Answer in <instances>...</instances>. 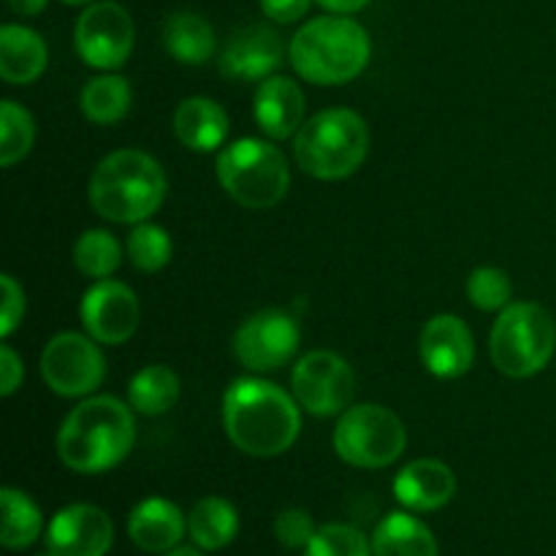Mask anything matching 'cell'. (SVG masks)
Wrapping results in <instances>:
<instances>
[{
  "label": "cell",
  "instance_id": "obj_1",
  "mask_svg": "<svg viewBox=\"0 0 556 556\" xmlns=\"http://www.w3.org/2000/svg\"><path fill=\"white\" fill-rule=\"evenodd\" d=\"M223 424L231 443L258 459L286 454L302 429L296 402L280 386L255 378L233 380L223 400Z\"/></svg>",
  "mask_w": 556,
  "mask_h": 556
},
{
  "label": "cell",
  "instance_id": "obj_2",
  "mask_svg": "<svg viewBox=\"0 0 556 556\" xmlns=\"http://www.w3.org/2000/svg\"><path fill=\"white\" fill-rule=\"evenodd\" d=\"M136 440L134 413L114 396H92L68 413L58 432V456L68 470L96 476L117 467Z\"/></svg>",
  "mask_w": 556,
  "mask_h": 556
},
{
  "label": "cell",
  "instance_id": "obj_3",
  "mask_svg": "<svg viewBox=\"0 0 556 556\" xmlns=\"http://www.w3.org/2000/svg\"><path fill=\"white\" fill-rule=\"evenodd\" d=\"M87 193L103 220L144 223L166 199V174L147 152L117 150L98 163Z\"/></svg>",
  "mask_w": 556,
  "mask_h": 556
},
{
  "label": "cell",
  "instance_id": "obj_4",
  "mask_svg": "<svg viewBox=\"0 0 556 556\" xmlns=\"http://www.w3.org/2000/svg\"><path fill=\"white\" fill-rule=\"evenodd\" d=\"M369 36L356 20L331 14L309 20L293 36L291 65L313 85H345L369 63Z\"/></svg>",
  "mask_w": 556,
  "mask_h": 556
},
{
  "label": "cell",
  "instance_id": "obj_5",
  "mask_svg": "<svg viewBox=\"0 0 556 556\" xmlns=\"http://www.w3.org/2000/svg\"><path fill=\"white\" fill-rule=\"evenodd\" d=\"M369 152V128L353 109H326L315 114L293 141L299 168L315 179H345Z\"/></svg>",
  "mask_w": 556,
  "mask_h": 556
},
{
  "label": "cell",
  "instance_id": "obj_6",
  "mask_svg": "<svg viewBox=\"0 0 556 556\" xmlns=\"http://www.w3.org/2000/svg\"><path fill=\"white\" fill-rule=\"evenodd\" d=\"M217 179L244 210H271L286 199L291 172L286 155L275 144L239 139L217 155Z\"/></svg>",
  "mask_w": 556,
  "mask_h": 556
},
{
  "label": "cell",
  "instance_id": "obj_7",
  "mask_svg": "<svg viewBox=\"0 0 556 556\" xmlns=\"http://www.w3.org/2000/svg\"><path fill=\"white\" fill-rule=\"evenodd\" d=\"M494 367L508 378H532L548 367L556 351V324L546 307L516 302L500 313L489 340Z\"/></svg>",
  "mask_w": 556,
  "mask_h": 556
},
{
  "label": "cell",
  "instance_id": "obj_8",
  "mask_svg": "<svg viewBox=\"0 0 556 556\" xmlns=\"http://www.w3.org/2000/svg\"><path fill=\"white\" fill-rule=\"evenodd\" d=\"M407 445L400 418L383 405H356L342 413L334 429V451L342 462L362 470L394 465Z\"/></svg>",
  "mask_w": 556,
  "mask_h": 556
},
{
  "label": "cell",
  "instance_id": "obj_9",
  "mask_svg": "<svg viewBox=\"0 0 556 556\" xmlns=\"http://www.w3.org/2000/svg\"><path fill=\"white\" fill-rule=\"evenodd\" d=\"M136 27L128 9L114 0L90 3L76 20V52L87 65L101 71L119 68L134 52Z\"/></svg>",
  "mask_w": 556,
  "mask_h": 556
},
{
  "label": "cell",
  "instance_id": "obj_10",
  "mask_svg": "<svg viewBox=\"0 0 556 556\" xmlns=\"http://www.w3.org/2000/svg\"><path fill=\"white\" fill-rule=\"evenodd\" d=\"M43 383L60 396H87L103 383L106 362L92 337L65 331L52 337L41 353Z\"/></svg>",
  "mask_w": 556,
  "mask_h": 556
},
{
  "label": "cell",
  "instance_id": "obj_11",
  "mask_svg": "<svg viewBox=\"0 0 556 556\" xmlns=\"http://www.w3.org/2000/svg\"><path fill=\"white\" fill-rule=\"evenodd\" d=\"M293 396L299 407L313 416H337L348 407L356 391L351 364L331 351H313L293 369Z\"/></svg>",
  "mask_w": 556,
  "mask_h": 556
},
{
  "label": "cell",
  "instance_id": "obj_12",
  "mask_svg": "<svg viewBox=\"0 0 556 556\" xmlns=\"http://www.w3.org/2000/svg\"><path fill=\"white\" fill-rule=\"evenodd\" d=\"M299 348L296 320L280 309L255 313L239 326L233 353L250 372H271L293 358Z\"/></svg>",
  "mask_w": 556,
  "mask_h": 556
},
{
  "label": "cell",
  "instance_id": "obj_13",
  "mask_svg": "<svg viewBox=\"0 0 556 556\" xmlns=\"http://www.w3.org/2000/svg\"><path fill=\"white\" fill-rule=\"evenodd\" d=\"M81 324L87 334L103 345H123L139 326V299L125 282L98 280L81 296Z\"/></svg>",
  "mask_w": 556,
  "mask_h": 556
},
{
  "label": "cell",
  "instance_id": "obj_14",
  "mask_svg": "<svg viewBox=\"0 0 556 556\" xmlns=\"http://www.w3.org/2000/svg\"><path fill=\"white\" fill-rule=\"evenodd\" d=\"M112 543L114 525L98 505H68L49 521L47 548L58 556H106Z\"/></svg>",
  "mask_w": 556,
  "mask_h": 556
},
{
  "label": "cell",
  "instance_id": "obj_15",
  "mask_svg": "<svg viewBox=\"0 0 556 556\" xmlns=\"http://www.w3.org/2000/svg\"><path fill=\"white\" fill-rule=\"evenodd\" d=\"M476 342L467 324L456 315H434L421 331V362L434 378H462L472 367Z\"/></svg>",
  "mask_w": 556,
  "mask_h": 556
},
{
  "label": "cell",
  "instance_id": "obj_16",
  "mask_svg": "<svg viewBox=\"0 0 556 556\" xmlns=\"http://www.w3.org/2000/svg\"><path fill=\"white\" fill-rule=\"evenodd\" d=\"M282 63V41L271 27L248 25L228 38L220 71L228 79L253 81L269 76Z\"/></svg>",
  "mask_w": 556,
  "mask_h": 556
},
{
  "label": "cell",
  "instance_id": "obj_17",
  "mask_svg": "<svg viewBox=\"0 0 556 556\" xmlns=\"http://www.w3.org/2000/svg\"><path fill=\"white\" fill-rule=\"evenodd\" d=\"M456 494V476L438 459H416L394 478V497L413 514H429L448 505Z\"/></svg>",
  "mask_w": 556,
  "mask_h": 556
},
{
  "label": "cell",
  "instance_id": "obj_18",
  "mask_svg": "<svg viewBox=\"0 0 556 556\" xmlns=\"http://www.w3.org/2000/svg\"><path fill=\"white\" fill-rule=\"evenodd\" d=\"M188 532L182 510L163 497L141 500L128 516V535L136 548L147 554H168L179 546Z\"/></svg>",
  "mask_w": 556,
  "mask_h": 556
},
{
  "label": "cell",
  "instance_id": "obj_19",
  "mask_svg": "<svg viewBox=\"0 0 556 556\" xmlns=\"http://www.w3.org/2000/svg\"><path fill=\"white\" fill-rule=\"evenodd\" d=\"M307 98L288 76H271L255 92V123L269 139H288L304 125Z\"/></svg>",
  "mask_w": 556,
  "mask_h": 556
},
{
  "label": "cell",
  "instance_id": "obj_20",
  "mask_svg": "<svg viewBox=\"0 0 556 556\" xmlns=\"http://www.w3.org/2000/svg\"><path fill=\"white\" fill-rule=\"evenodd\" d=\"M174 134L188 150L212 152L226 141L228 117L220 103L212 98H185L174 112Z\"/></svg>",
  "mask_w": 556,
  "mask_h": 556
},
{
  "label": "cell",
  "instance_id": "obj_21",
  "mask_svg": "<svg viewBox=\"0 0 556 556\" xmlns=\"http://www.w3.org/2000/svg\"><path fill=\"white\" fill-rule=\"evenodd\" d=\"M47 43L22 25L0 27V76L9 85H30L47 68Z\"/></svg>",
  "mask_w": 556,
  "mask_h": 556
},
{
  "label": "cell",
  "instance_id": "obj_22",
  "mask_svg": "<svg viewBox=\"0 0 556 556\" xmlns=\"http://www.w3.org/2000/svg\"><path fill=\"white\" fill-rule=\"evenodd\" d=\"M163 47L185 65H204L215 54V30L193 11H177L163 25Z\"/></svg>",
  "mask_w": 556,
  "mask_h": 556
},
{
  "label": "cell",
  "instance_id": "obj_23",
  "mask_svg": "<svg viewBox=\"0 0 556 556\" xmlns=\"http://www.w3.org/2000/svg\"><path fill=\"white\" fill-rule=\"evenodd\" d=\"M375 556H438V541L424 521L410 514H389L372 535Z\"/></svg>",
  "mask_w": 556,
  "mask_h": 556
},
{
  "label": "cell",
  "instance_id": "obj_24",
  "mask_svg": "<svg viewBox=\"0 0 556 556\" xmlns=\"http://www.w3.org/2000/svg\"><path fill=\"white\" fill-rule=\"evenodd\" d=\"M239 514L228 500L204 497L188 514V535L201 552H220L237 538Z\"/></svg>",
  "mask_w": 556,
  "mask_h": 556
},
{
  "label": "cell",
  "instance_id": "obj_25",
  "mask_svg": "<svg viewBox=\"0 0 556 556\" xmlns=\"http://www.w3.org/2000/svg\"><path fill=\"white\" fill-rule=\"evenodd\" d=\"M0 508H3V527H0V543L9 552L30 548L41 538L43 516L38 505L20 489L5 486L0 492Z\"/></svg>",
  "mask_w": 556,
  "mask_h": 556
},
{
  "label": "cell",
  "instance_id": "obj_26",
  "mask_svg": "<svg viewBox=\"0 0 556 556\" xmlns=\"http://www.w3.org/2000/svg\"><path fill=\"white\" fill-rule=\"evenodd\" d=\"M130 98H134V92L123 76L103 74L87 81L79 96V106L90 123L114 125L128 114Z\"/></svg>",
  "mask_w": 556,
  "mask_h": 556
},
{
  "label": "cell",
  "instance_id": "obj_27",
  "mask_svg": "<svg viewBox=\"0 0 556 556\" xmlns=\"http://www.w3.org/2000/svg\"><path fill=\"white\" fill-rule=\"evenodd\" d=\"M130 407L144 416H161L179 400V378L166 364H150L128 386Z\"/></svg>",
  "mask_w": 556,
  "mask_h": 556
},
{
  "label": "cell",
  "instance_id": "obj_28",
  "mask_svg": "<svg viewBox=\"0 0 556 556\" xmlns=\"http://www.w3.org/2000/svg\"><path fill=\"white\" fill-rule=\"evenodd\" d=\"M74 261L81 275L96 277V280H109L119 269L123 250H119V242L112 233L92 228V231L81 233L79 242H76Z\"/></svg>",
  "mask_w": 556,
  "mask_h": 556
},
{
  "label": "cell",
  "instance_id": "obj_29",
  "mask_svg": "<svg viewBox=\"0 0 556 556\" xmlns=\"http://www.w3.org/2000/svg\"><path fill=\"white\" fill-rule=\"evenodd\" d=\"M36 139L33 117L14 101L0 103V163L11 168L30 152Z\"/></svg>",
  "mask_w": 556,
  "mask_h": 556
},
{
  "label": "cell",
  "instance_id": "obj_30",
  "mask_svg": "<svg viewBox=\"0 0 556 556\" xmlns=\"http://www.w3.org/2000/svg\"><path fill=\"white\" fill-rule=\"evenodd\" d=\"M128 255L136 269L152 275L172 261V239L155 223H136L128 237Z\"/></svg>",
  "mask_w": 556,
  "mask_h": 556
},
{
  "label": "cell",
  "instance_id": "obj_31",
  "mask_svg": "<svg viewBox=\"0 0 556 556\" xmlns=\"http://www.w3.org/2000/svg\"><path fill=\"white\" fill-rule=\"evenodd\" d=\"M304 556H375L367 535L353 525L318 527Z\"/></svg>",
  "mask_w": 556,
  "mask_h": 556
},
{
  "label": "cell",
  "instance_id": "obj_32",
  "mask_svg": "<svg viewBox=\"0 0 556 556\" xmlns=\"http://www.w3.org/2000/svg\"><path fill=\"white\" fill-rule=\"evenodd\" d=\"M510 293H514L510 277L494 266H481L467 280V296L483 313H503L510 304Z\"/></svg>",
  "mask_w": 556,
  "mask_h": 556
},
{
  "label": "cell",
  "instance_id": "obj_33",
  "mask_svg": "<svg viewBox=\"0 0 556 556\" xmlns=\"http://www.w3.org/2000/svg\"><path fill=\"white\" fill-rule=\"evenodd\" d=\"M318 527H315L313 516L302 508H288L282 514H277L275 519V538L282 548L288 552H299V548H307L309 541L315 538Z\"/></svg>",
  "mask_w": 556,
  "mask_h": 556
},
{
  "label": "cell",
  "instance_id": "obj_34",
  "mask_svg": "<svg viewBox=\"0 0 556 556\" xmlns=\"http://www.w3.org/2000/svg\"><path fill=\"white\" fill-rule=\"evenodd\" d=\"M0 288H3V313H0V334L11 337L16 326L25 318V293L16 286L11 275L0 277Z\"/></svg>",
  "mask_w": 556,
  "mask_h": 556
},
{
  "label": "cell",
  "instance_id": "obj_35",
  "mask_svg": "<svg viewBox=\"0 0 556 556\" xmlns=\"http://www.w3.org/2000/svg\"><path fill=\"white\" fill-rule=\"evenodd\" d=\"M309 3H313V0H261V11H264L271 22L291 25V22H299L307 14Z\"/></svg>",
  "mask_w": 556,
  "mask_h": 556
},
{
  "label": "cell",
  "instance_id": "obj_36",
  "mask_svg": "<svg viewBox=\"0 0 556 556\" xmlns=\"http://www.w3.org/2000/svg\"><path fill=\"white\" fill-rule=\"evenodd\" d=\"M22 375H25V369H22L20 356L9 345L0 348V394H14L22 383Z\"/></svg>",
  "mask_w": 556,
  "mask_h": 556
},
{
  "label": "cell",
  "instance_id": "obj_37",
  "mask_svg": "<svg viewBox=\"0 0 556 556\" xmlns=\"http://www.w3.org/2000/svg\"><path fill=\"white\" fill-rule=\"evenodd\" d=\"M318 5H324L326 11H331V14H356V11H362L364 5H369V0H315Z\"/></svg>",
  "mask_w": 556,
  "mask_h": 556
},
{
  "label": "cell",
  "instance_id": "obj_38",
  "mask_svg": "<svg viewBox=\"0 0 556 556\" xmlns=\"http://www.w3.org/2000/svg\"><path fill=\"white\" fill-rule=\"evenodd\" d=\"M49 0H9L11 11L20 16H38L43 9H47Z\"/></svg>",
  "mask_w": 556,
  "mask_h": 556
},
{
  "label": "cell",
  "instance_id": "obj_39",
  "mask_svg": "<svg viewBox=\"0 0 556 556\" xmlns=\"http://www.w3.org/2000/svg\"><path fill=\"white\" fill-rule=\"evenodd\" d=\"M163 556H204L199 552V548H174V552H168V554H163Z\"/></svg>",
  "mask_w": 556,
  "mask_h": 556
},
{
  "label": "cell",
  "instance_id": "obj_40",
  "mask_svg": "<svg viewBox=\"0 0 556 556\" xmlns=\"http://www.w3.org/2000/svg\"><path fill=\"white\" fill-rule=\"evenodd\" d=\"M63 3H68V5H90L92 0H63Z\"/></svg>",
  "mask_w": 556,
  "mask_h": 556
},
{
  "label": "cell",
  "instance_id": "obj_41",
  "mask_svg": "<svg viewBox=\"0 0 556 556\" xmlns=\"http://www.w3.org/2000/svg\"><path fill=\"white\" fill-rule=\"evenodd\" d=\"M36 556H58V554H54L52 548H47V552H41V554H36Z\"/></svg>",
  "mask_w": 556,
  "mask_h": 556
}]
</instances>
